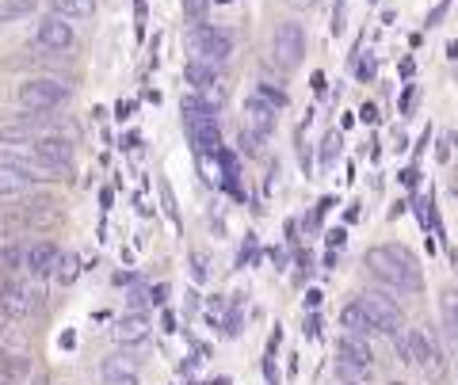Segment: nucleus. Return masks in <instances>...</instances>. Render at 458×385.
<instances>
[{"mask_svg": "<svg viewBox=\"0 0 458 385\" xmlns=\"http://www.w3.org/2000/svg\"><path fill=\"white\" fill-rule=\"evenodd\" d=\"M207 4H210V0H183V12H188L191 20L203 23V12H207Z\"/></svg>", "mask_w": 458, "mask_h": 385, "instance_id": "a878e982", "label": "nucleus"}, {"mask_svg": "<svg viewBox=\"0 0 458 385\" xmlns=\"http://www.w3.org/2000/svg\"><path fill=\"white\" fill-rule=\"evenodd\" d=\"M222 336H241V313H225L222 317Z\"/></svg>", "mask_w": 458, "mask_h": 385, "instance_id": "393cba45", "label": "nucleus"}, {"mask_svg": "<svg viewBox=\"0 0 458 385\" xmlns=\"http://www.w3.org/2000/svg\"><path fill=\"white\" fill-rule=\"evenodd\" d=\"M271 54H276V62L283 69L302 65V58H306V31H302V23H298V20L276 23V31H271Z\"/></svg>", "mask_w": 458, "mask_h": 385, "instance_id": "0eeeda50", "label": "nucleus"}, {"mask_svg": "<svg viewBox=\"0 0 458 385\" xmlns=\"http://www.w3.org/2000/svg\"><path fill=\"white\" fill-rule=\"evenodd\" d=\"M111 336H114V344H119V347H146L149 336H153V328H149V321L134 309V313H126V317L114 324Z\"/></svg>", "mask_w": 458, "mask_h": 385, "instance_id": "f8f14e48", "label": "nucleus"}, {"mask_svg": "<svg viewBox=\"0 0 458 385\" xmlns=\"http://www.w3.org/2000/svg\"><path fill=\"white\" fill-rule=\"evenodd\" d=\"M104 385H138V374H99Z\"/></svg>", "mask_w": 458, "mask_h": 385, "instance_id": "bb28decb", "label": "nucleus"}, {"mask_svg": "<svg viewBox=\"0 0 458 385\" xmlns=\"http://www.w3.org/2000/svg\"><path fill=\"white\" fill-rule=\"evenodd\" d=\"M149 302H153V305H165V302H168V287H153V290H149Z\"/></svg>", "mask_w": 458, "mask_h": 385, "instance_id": "c85d7f7f", "label": "nucleus"}, {"mask_svg": "<svg viewBox=\"0 0 458 385\" xmlns=\"http://www.w3.org/2000/svg\"><path fill=\"white\" fill-rule=\"evenodd\" d=\"M321 328H325L321 317H310V321H306V336H310V339H318V336H321Z\"/></svg>", "mask_w": 458, "mask_h": 385, "instance_id": "c756f323", "label": "nucleus"}, {"mask_svg": "<svg viewBox=\"0 0 458 385\" xmlns=\"http://www.w3.org/2000/svg\"><path fill=\"white\" fill-rule=\"evenodd\" d=\"M69 96H73V88L62 77H31L20 84L16 104L23 115H50V111L69 104Z\"/></svg>", "mask_w": 458, "mask_h": 385, "instance_id": "7ed1b4c3", "label": "nucleus"}, {"mask_svg": "<svg viewBox=\"0 0 458 385\" xmlns=\"http://www.w3.org/2000/svg\"><path fill=\"white\" fill-rule=\"evenodd\" d=\"M183 77H188L191 92H195V96H203L210 107H218L222 99H225L222 80H218V65H210V62H203V58H195V62H188V69H183Z\"/></svg>", "mask_w": 458, "mask_h": 385, "instance_id": "9d476101", "label": "nucleus"}, {"mask_svg": "<svg viewBox=\"0 0 458 385\" xmlns=\"http://www.w3.org/2000/svg\"><path fill=\"white\" fill-rule=\"evenodd\" d=\"M256 96H260L267 107H276V111L286 107V92L279 88V84H271V80H256Z\"/></svg>", "mask_w": 458, "mask_h": 385, "instance_id": "412c9836", "label": "nucleus"}, {"mask_svg": "<svg viewBox=\"0 0 458 385\" xmlns=\"http://www.w3.org/2000/svg\"><path fill=\"white\" fill-rule=\"evenodd\" d=\"M340 324L348 328L352 336H363V339H367V336H378V332H375V324H370V317L360 309V302H348V305L340 309Z\"/></svg>", "mask_w": 458, "mask_h": 385, "instance_id": "4468645a", "label": "nucleus"}, {"mask_svg": "<svg viewBox=\"0 0 458 385\" xmlns=\"http://www.w3.org/2000/svg\"><path fill=\"white\" fill-rule=\"evenodd\" d=\"M146 302H149V294H146V290H134V294H131V309H138V305H146Z\"/></svg>", "mask_w": 458, "mask_h": 385, "instance_id": "2f4dec72", "label": "nucleus"}, {"mask_svg": "<svg viewBox=\"0 0 458 385\" xmlns=\"http://www.w3.org/2000/svg\"><path fill=\"white\" fill-rule=\"evenodd\" d=\"M191 46L199 50V58L210 65H225L233 58V38H229V31H222L218 23H199L191 31Z\"/></svg>", "mask_w": 458, "mask_h": 385, "instance_id": "6e6552de", "label": "nucleus"}, {"mask_svg": "<svg viewBox=\"0 0 458 385\" xmlns=\"http://www.w3.org/2000/svg\"><path fill=\"white\" fill-rule=\"evenodd\" d=\"M35 12V0H4L0 4V23H12V20H23Z\"/></svg>", "mask_w": 458, "mask_h": 385, "instance_id": "aec40b11", "label": "nucleus"}, {"mask_svg": "<svg viewBox=\"0 0 458 385\" xmlns=\"http://www.w3.org/2000/svg\"><path fill=\"white\" fill-rule=\"evenodd\" d=\"M245 115H249V126H252L256 134L267 138L271 130H276V107H267L260 96H252L249 104H245Z\"/></svg>", "mask_w": 458, "mask_h": 385, "instance_id": "ddd939ff", "label": "nucleus"}, {"mask_svg": "<svg viewBox=\"0 0 458 385\" xmlns=\"http://www.w3.org/2000/svg\"><path fill=\"white\" fill-rule=\"evenodd\" d=\"M183 119H188V130H191V138H195V149L199 153H207V156H214L222 149V130H218V115H214V107L207 104L203 96H183Z\"/></svg>", "mask_w": 458, "mask_h": 385, "instance_id": "20e7f679", "label": "nucleus"}, {"mask_svg": "<svg viewBox=\"0 0 458 385\" xmlns=\"http://www.w3.org/2000/svg\"><path fill=\"white\" fill-rule=\"evenodd\" d=\"M20 264H23L20 240H16V237H8V233H0V271H16Z\"/></svg>", "mask_w": 458, "mask_h": 385, "instance_id": "6ab92c4d", "label": "nucleus"}, {"mask_svg": "<svg viewBox=\"0 0 458 385\" xmlns=\"http://www.w3.org/2000/svg\"><path fill=\"white\" fill-rule=\"evenodd\" d=\"M73 42H77L73 23L62 20L57 12H50V16L38 23V31H35V46L47 50V54H65L69 46H73Z\"/></svg>", "mask_w": 458, "mask_h": 385, "instance_id": "1a4fd4ad", "label": "nucleus"}, {"mask_svg": "<svg viewBox=\"0 0 458 385\" xmlns=\"http://www.w3.org/2000/svg\"><path fill=\"white\" fill-rule=\"evenodd\" d=\"M360 309L370 317V324H375L378 336H390V339H394L401 328H405V313H401V305L394 302L390 294H382V290L360 294Z\"/></svg>", "mask_w": 458, "mask_h": 385, "instance_id": "39448f33", "label": "nucleus"}, {"mask_svg": "<svg viewBox=\"0 0 458 385\" xmlns=\"http://www.w3.org/2000/svg\"><path fill=\"white\" fill-rule=\"evenodd\" d=\"M336 378H340L344 385H370V381H375V370L363 366V363L340 359V363H336Z\"/></svg>", "mask_w": 458, "mask_h": 385, "instance_id": "a211bd4d", "label": "nucleus"}, {"mask_svg": "<svg viewBox=\"0 0 458 385\" xmlns=\"http://www.w3.org/2000/svg\"><path fill=\"white\" fill-rule=\"evenodd\" d=\"M336 351H340V359H348V363H363V366L375 363V351H370V344L363 336H352V332H344Z\"/></svg>", "mask_w": 458, "mask_h": 385, "instance_id": "2eb2a0df", "label": "nucleus"}, {"mask_svg": "<svg viewBox=\"0 0 458 385\" xmlns=\"http://www.w3.org/2000/svg\"><path fill=\"white\" fill-rule=\"evenodd\" d=\"M394 344H397V355H401V363L405 366L424 370L432 381H439L443 374H447V366H443V351L436 347L432 332H424V328H405V332L394 336Z\"/></svg>", "mask_w": 458, "mask_h": 385, "instance_id": "f03ea898", "label": "nucleus"}, {"mask_svg": "<svg viewBox=\"0 0 458 385\" xmlns=\"http://www.w3.org/2000/svg\"><path fill=\"white\" fill-rule=\"evenodd\" d=\"M313 92H318V96H325V88H328V80H325V73H313Z\"/></svg>", "mask_w": 458, "mask_h": 385, "instance_id": "7c9ffc66", "label": "nucleus"}, {"mask_svg": "<svg viewBox=\"0 0 458 385\" xmlns=\"http://www.w3.org/2000/svg\"><path fill=\"white\" fill-rule=\"evenodd\" d=\"M294 4H298V8H313V4H318V0H294Z\"/></svg>", "mask_w": 458, "mask_h": 385, "instance_id": "f704fd0d", "label": "nucleus"}, {"mask_svg": "<svg viewBox=\"0 0 458 385\" xmlns=\"http://www.w3.org/2000/svg\"><path fill=\"white\" fill-rule=\"evenodd\" d=\"M318 302H321V290H310V294H306V305L313 309V305H318Z\"/></svg>", "mask_w": 458, "mask_h": 385, "instance_id": "72a5a7b5", "label": "nucleus"}, {"mask_svg": "<svg viewBox=\"0 0 458 385\" xmlns=\"http://www.w3.org/2000/svg\"><path fill=\"white\" fill-rule=\"evenodd\" d=\"M367 271L375 275L382 287L390 290H409V294H420L424 290V275H420V264L417 255L401 245H378V248H367L363 255Z\"/></svg>", "mask_w": 458, "mask_h": 385, "instance_id": "f257e3e1", "label": "nucleus"}, {"mask_svg": "<svg viewBox=\"0 0 458 385\" xmlns=\"http://www.w3.org/2000/svg\"><path fill=\"white\" fill-rule=\"evenodd\" d=\"M54 12L69 23L77 20H92L96 16V0H54Z\"/></svg>", "mask_w": 458, "mask_h": 385, "instance_id": "dca6fc26", "label": "nucleus"}, {"mask_svg": "<svg viewBox=\"0 0 458 385\" xmlns=\"http://www.w3.org/2000/svg\"><path fill=\"white\" fill-rule=\"evenodd\" d=\"M57 260H62V248H57L54 240H35V245L23 252V267L31 271L35 279H50Z\"/></svg>", "mask_w": 458, "mask_h": 385, "instance_id": "9b49d317", "label": "nucleus"}, {"mask_svg": "<svg viewBox=\"0 0 458 385\" xmlns=\"http://www.w3.org/2000/svg\"><path fill=\"white\" fill-rule=\"evenodd\" d=\"M0 290H4V282H0Z\"/></svg>", "mask_w": 458, "mask_h": 385, "instance_id": "c9c22d12", "label": "nucleus"}, {"mask_svg": "<svg viewBox=\"0 0 458 385\" xmlns=\"http://www.w3.org/2000/svg\"><path fill=\"white\" fill-rule=\"evenodd\" d=\"M31 183H35V180H27L23 172H16V168L0 164V198H16V195H23V191H31Z\"/></svg>", "mask_w": 458, "mask_h": 385, "instance_id": "f3484780", "label": "nucleus"}, {"mask_svg": "<svg viewBox=\"0 0 458 385\" xmlns=\"http://www.w3.org/2000/svg\"><path fill=\"white\" fill-rule=\"evenodd\" d=\"M77 275H81V260H77V255H62L57 267H54V279L57 282H73Z\"/></svg>", "mask_w": 458, "mask_h": 385, "instance_id": "5701e85b", "label": "nucleus"}, {"mask_svg": "<svg viewBox=\"0 0 458 385\" xmlns=\"http://www.w3.org/2000/svg\"><path fill=\"white\" fill-rule=\"evenodd\" d=\"M27 149H31L42 164H50L57 180H69V172H73V141H69L65 134H35L31 141H27Z\"/></svg>", "mask_w": 458, "mask_h": 385, "instance_id": "423d86ee", "label": "nucleus"}, {"mask_svg": "<svg viewBox=\"0 0 458 385\" xmlns=\"http://www.w3.org/2000/svg\"><path fill=\"white\" fill-rule=\"evenodd\" d=\"M363 119H367V122H378V119H382V115H378V107H375V104H367V107H363Z\"/></svg>", "mask_w": 458, "mask_h": 385, "instance_id": "473e14b6", "label": "nucleus"}, {"mask_svg": "<svg viewBox=\"0 0 458 385\" xmlns=\"http://www.w3.org/2000/svg\"><path fill=\"white\" fill-rule=\"evenodd\" d=\"M336 153H340V138H336V134H328V138H325V149H321V164H333V161H336Z\"/></svg>", "mask_w": 458, "mask_h": 385, "instance_id": "b1692460", "label": "nucleus"}, {"mask_svg": "<svg viewBox=\"0 0 458 385\" xmlns=\"http://www.w3.org/2000/svg\"><path fill=\"white\" fill-rule=\"evenodd\" d=\"M99 374H138L134 359H126V355H107L104 363H99Z\"/></svg>", "mask_w": 458, "mask_h": 385, "instance_id": "4be33fe9", "label": "nucleus"}, {"mask_svg": "<svg viewBox=\"0 0 458 385\" xmlns=\"http://www.w3.org/2000/svg\"><path fill=\"white\" fill-rule=\"evenodd\" d=\"M191 279H195V282L207 279V260H203V255H191Z\"/></svg>", "mask_w": 458, "mask_h": 385, "instance_id": "cd10ccee", "label": "nucleus"}]
</instances>
